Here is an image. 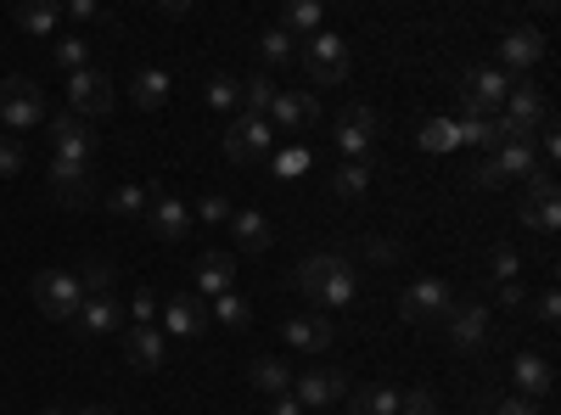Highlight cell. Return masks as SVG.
I'll use <instances>...</instances> for the list:
<instances>
[{
    "label": "cell",
    "instance_id": "1",
    "mask_svg": "<svg viewBox=\"0 0 561 415\" xmlns=\"http://www.w3.org/2000/svg\"><path fill=\"white\" fill-rule=\"evenodd\" d=\"M293 287H304V292H309L314 303H325V309H343V303H354V292H359V275H354V264H348L343 253H314V258L298 264Z\"/></svg>",
    "mask_w": 561,
    "mask_h": 415
},
{
    "label": "cell",
    "instance_id": "2",
    "mask_svg": "<svg viewBox=\"0 0 561 415\" xmlns=\"http://www.w3.org/2000/svg\"><path fill=\"white\" fill-rule=\"evenodd\" d=\"M494 124H500V141H511V135H539L550 124L545 90H534L528 79H517V84H511V96H505V107L494 113Z\"/></svg>",
    "mask_w": 561,
    "mask_h": 415
},
{
    "label": "cell",
    "instance_id": "3",
    "mask_svg": "<svg viewBox=\"0 0 561 415\" xmlns=\"http://www.w3.org/2000/svg\"><path fill=\"white\" fill-rule=\"evenodd\" d=\"M298 62H304V73H309L314 84H343V79H348V39L320 28V34H309V39H304Z\"/></svg>",
    "mask_w": 561,
    "mask_h": 415
},
{
    "label": "cell",
    "instance_id": "4",
    "mask_svg": "<svg viewBox=\"0 0 561 415\" xmlns=\"http://www.w3.org/2000/svg\"><path fill=\"white\" fill-rule=\"evenodd\" d=\"M270 147H275V129H270V118H253V113L230 118V129H225V158L237 163V169L264 163V158H270Z\"/></svg>",
    "mask_w": 561,
    "mask_h": 415
},
{
    "label": "cell",
    "instance_id": "5",
    "mask_svg": "<svg viewBox=\"0 0 561 415\" xmlns=\"http://www.w3.org/2000/svg\"><path fill=\"white\" fill-rule=\"evenodd\" d=\"M45 118H51V113H45V96H39L34 79L12 73L7 84H0V124H7V129H34Z\"/></svg>",
    "mask_w": 561,
    "mask_h": 415
},
{
    "label": "cell",
    "instance_id": "6",
    "mask_svg": "<svg viewBox=\"0 0 561 415\" xmlns=\"http://www.w3.org/2000/svg\"><path fill=\"white\" fill-rule=\"evenodd\" d=\"M449 309H455V292H449V281H438V275H421V281H410V292H404V303H399V314L410 320V326H438Z\"/></svg>",
    "mask_w": 561,
    "mask_h": 415
},
{
    "label": "cell",
    "instance_id": "7",
    "mask_svg": "<svg viewBox=\"0 0 561 415\" xmlns=\"http://www.w3.org/2000/svg\"><path fill=\"white\" fill-rule=\"evenodd\" d=\"M511 79L505 68H472L460 79V102H466V113H478V118H494L500 107H505V96H511Z\"/></svg>",
    "mask_w": 561,
    "mask_h": 415
},
{
    "label": "cell",
    "instance_id": "8",
    "mask_svg": "<svg viewBox=\"0 0 561 415\" xmlns=\"http://www.w3.org/2000/svg\"><path fill=\"white\" fill-rule=\"evenodd\" d=\"M34 303H39L45 320H73L79 303H84L79 275H73V269H45L39 281H34Z\"/></svg>",
    "mask_w": 561,
    "mask_h": 415
},
{
    "label": "cell",
    "instance_id": "9",
    "mask_svg": "<svg viewBox=\"0 0 561 415\" xmlns=\"http://www.w3.org/2000/svg\"><path fill=\"white\" fill-rule=\"evenodd\" d=\"M68 113L73 118H107L113 113V79L102 68L68 73Z\"/></svg>",
    "mask_w": 561,
    "mask_h": 415
},
{
    "label": "cell",
    "instance_id": "10",
    "mask_svg": "<svg viewBox=\"0 0 561 415\" xmlns=\"http://www.w3.org/2000/svg\"><path fill=\"white\" fill-rule=\"evenodd\" d=\"M270 129L280 135H304L320 124V102H314V90H275V102H270Z\"/></svg>",
    "mask_w": 561,
    "mask_h": 415
},
{
    "label": "cell",
    "instance_id": "11",
    "mask_svg": "<svg viewBox=\"0 0 561 415\" xmlns=\"http://www.w3.org/2000/svg\"><path fill=\"white\" fill-rule=\"evenodd\" d=\"M45 124H51V158H62V163H84V169H90V158H96V135L84 129V118L57 113V118H45Z\"/></svg>",
    "mask_w": 561,
    "mask_h": 415
},
{
    "label": "cell",
    "instance_id": "12",
    "mask_svg": "<svg viewBox=\"0 0 561 415\" xmlns=\"http://www.w3.org/2000/svg\"><path fill=\"white\" fill-rule=\"evenodd\" d=\"M523 224H534L539 237H550V230L561 224V197H556V180H550V169L528 180V197H523Z\"/></svg>",
    "mask_w": 561,
    "mask_h": 415
},
{
    "label": "cell",
    "instance_id": "13",
    "mask_svg": "<svg viewBox=\"0 0 561 415\" xmlns=\"http://www.w3.org/2000/svg\"><path fill=\"white\" fill-rule=\"evenodd\" d=\"M287 393H293L304 410H332V404L348 399V377H343V371H304Z\"/></svg>",
    "mask_w": 561,
    "mask_h": 415
},
{
    "label": "cell",
    "instance_id": "14",
    "mask_svg": "<svg viewBox=\"0 0 561 415\" xmlns=\"http://www.w3.org/2000/svg\"><path fill=\"white\" fill-rule=\"evenodd\" d=\"M51 197H57L62 208H90V203H96V180H90L84 163L51 158Z\"/></svg>",
    "mask_w": 561,
    "mask_h": 415
},
{
    "label": "cell",
    "instance_id": "15",
    "mask_svg": "<svg viewBox=\"0 0 561 415\" xmlns=\"http://www.w3.org/2000/svg\"><path fill=\"white\" fill-rule=\"evenodd\" d=\"M444 326H449V343H455L460 354H472V348H483V337H489V309H483V303H455V309L444 314Z\"/></svg>",
    "mask_w": 561,
    "mask_h": 415
},
{
    "label": "cell",
    "instance_id": "16",
    "mask_svg": "<svg viewBox=\"0 0 561 415\" xmlns=\"http://www.w3.org/2000/svg\"><path fill=\"white\" fill-rule=\"evenodd\" d=\"M370 141H377V113H370V107H343V118H337V147H343V158H365L370 152Z\"/></svg>",
    "mask_w": 561,
    "mask_h": 415
},
{
    "label": "cell",
    "instance_id": "17",
    "mask_svg": "<svg viewBox=\"0 0 561 415\" xmlns=\"http://www.w3.org/2000/svg\"><path fill=\"white\" fill-rule=\"evenodd\" d=\"M489 158L500 163V174H505V180H534V174H545V163H539V147H534V135H511V141H500Z\"/></svg>",
    "mask_w": 561,
    "mask_h": 415
},
{
    "label": "cell",
    "instance_id": "18",
    "mask_svg": "<svg viewBox=\"0 0 561 415\" xmlns=\"http://www.w3.org/2000/svg\"><path fill=\"white\" fill-rule=\"evenodd\" d=\"M208 303L203 298H192V292H180V298H169L163 303V326H169V337H203L208 332Z\"/></svg>",
    "mask_w": 561,
    "mask_h": 415
},
{
    "label": "cell",
    "instance_id": "19",
    "mask_svg": "<svg viewBox=\"0 0 561 415\" xmlns=\"http://www.w3.org/2000/svg\"><path fill=\"white\" fill-rule=\"evenodd\" d=\"M511 377H517V388H523V399H528V404L550 399V388H556V371H550V359H545V354H534V348L511 359Z\"/></svg>",
    "mask_w": 561,
    "mask_h": 415
},
{
    "label": "cell",
    "instance_id": "20",
    "mask_svg": "<svg viewBox=\"0 0 561 415\" xmlns=\"http://www.w3.org/2000/svg\"><path fill=\"white\" fill-rule=\"evenodd\" d=\"M73 326H79V337H113L124 326V309H118V298H84Z\"/></svg>",
    "mask_w": 561,
    "mask_h": 415
},
{
    "label": "cell",
    "instance_id": "21",
    "mask_svg": "<svg viewBox=\"0 0 561 415\" xmlns=\"http://www.w3.org/2000/svg\"><path fill=\"white\" fill-rule=\"evenodd\" d=\"M147 224H152V237H163V242H180L185 230H192V208H185L180 197H152L147 203Z\"/></svg>",
    "mask_w": 561,
    "mask_h": 415
},
{
    "label": "cell",
    "instance_id": "22",
    "mask_svg": "<svg viewBox=\"0 0 561 415\" xmlns=\"http://www.w3.org/2000/svg\"><path fill=\"white\" fill-rule=\"evenodd\" d=\"M124 359L135 365V371H158V365L169 359V337H163L158 326H135V332L124 337Z\"/></svg>",
    "mask_w": 561,
    "mask_h": 415
},
{
    "label": "cell",
    "instance_id": "23",
    "mask_svg": "<svg viewBox=\"0 0 561 415\" xmlns=\"http://www.w3.org/2000/svg\"><path fill=\"white\" fill-rule=\"evenodd\" d=\"M280 332H287V343L304 348V354H325V348H332V320H325V314H293Z\"/></svg>",
    "mask_w": 561,
    "mask_h": 415
},
{
    "label": "cell",
    "instance_id": "24",
    "mask_svg": "<svg viewBox=\"0 0 561 415\" xmlns=\"http://www.w3.org/2000/svg\"><path fill=\"white\" fill-rule=\"evenodd\" d=\"M230 287H237V258H230V253H203V264H197V292H203V298H225Z\"/></svg>",
    "mask_w": 561,
    "mask_h": 415
},
{
    "label": "cell",
    "instance_id": "25",
    "mask_svg": "<svg viewBox=\"0 0 561 415\" xmlns=\"http://www.w3.org/2000/svg\"><path fill=\"white\" fill-rule=\"evenodd\" d=\"M169 90H174L169 68H140V73L129 79V102L152 113V107H163V102H169Z\"/></svg>",
    "mask_w": 561,
    "mask_h": 415
},
{
    "label": "cell",
    "instance_id": "26",
    "mask_svg": "<svg viewBox=\"0 0 561 415\" xmlns=\"http://www.w3.org/2000/svg\"><path fill=\"white\" fill-rule=\"evenodd\" d=\"M545 57V39L534 34V28H511L505 39H500V62L505 68H534Z\"/></svg>",
    "mask_w": 561,
    "mask_h": 415
},
{
    "label": "cell",
    "instance_id": "27",
    "mask_svg": "<svg viewBox=\"0 0 561 415\" xmlns=\"http://www.w3.org/2000/svg\"><path fill=\"white\" fill-rule=\"evenodd\" d=\"M455 141L472 147V152H494L500 147V124L494 118H478V113H460L455 118Z\"/></svg>",
    "mask_w": 561,
    "mask_h": 415
},
{
    "label": "cell",
    "instance_id": "28",
    "mask_svg": "<svg viewBox=\"0 0 561 415\" xmlns=\"http://www.w3.org/2000/svg\"><path fill=\"white\" fill-rule=\"evenodd\" d=\"M399 399L404 393H393V388H348V415H399Z\"/></svg>",
    "mask_w": 561,
    "mask_h": 415
},
{
    "label": "cell",
    "instance_id": "29",
    "mask_svg": "<svg viewBox=\"0 0 561 415\" xmlns=\"http://www.w3.org/2000/svg\"><path fill=\"white\" fill-rule=\"evenodd\" d=\"M230 237H237L248 253H264L270 247V219L259 208H242V214H230Z\"/></svg>",
    "mask_w": 561,
    "mask_h": 415
},
{
    "label": "cell",
    "instance_id": "30",
    "mask_svg": "<svg viewBox=\"0 0 561 415\" xmlns=\"http://www.w3.org/2000/svg\"><path fill=\"white\" fill-rule=\"evenodd\" d=\"M208 314L219 320V326H230V332H242L248 320H253V303H248L242 292H225V298H214V303H208Z\"/></svg>",
    "mask_w": 561,
    "mask_h": 415
},
{
    "label": "cell",
    "instance_id": "31",
    "mask_svg": "<svg viewBox=\"0 0 561 415\" xmlns=\"http://www.w3.org/2000/svg\"><path fill=\"white\" fill-rule=\"evenodd\" d=\"M320 18H325V12L314 7V0H293V7L280 12V28H287L293 39H298V34L309 39V34H320Z\"/></svg>",
    "mask_w": 561,
    "mask_h": 415
},
{
    "label": "cell",
    "instance_id": "32",
    "mask_svg": "<svg viewBox=\"0 0 561 415\" xmlns=\"http://www.w3.org/2000/svg\"><path fill=\"white\" fill-rule=\"evenodd\" d=\"M253 388H264V393H287L293 388V371H287V359H253Z\"/></svg>",
    "mask_w": 561,
    "mask_h": 415
},
{
    "label": "cell",
    "instance_id": "33",
    "mask_svg": "<svg viewBox=\"0 0 561 415\" xmlns=\"http://www.w3.org/2000/svg\"><path fill=\"white\" fill-rule=\"evenodd\" d=\"M332 192H337L343 203H359V197L370 192V169H365V163H343V169L332 174Z\"/></svg>",
    "mask_w": 561,
    "mask_h": 415
},
{
    "label": "cell",
    "instance_id": "34",
    "mask_svg": "<svg viewBox=\"0 0 561 415\" xmlns=\"http://www.w3.org/2000/svg\"><path fill=\"white\" fill-rule=\"evenodd\" d=\"M51 57L62 73H79V68H90V45L79 34H62V39H51Z\"/></svg>",
    "mask_w": 561,
    "mask_h": 415
},
{
    "label": "cell",
    "instance_id": "35",
    "mask_svg": "<svg viewBox=\"0 0 561 415\" xmlns=\"http://www.w3.org/2000/svg\"><path fill=\"white\" fill-rule=\"evenodd\" d=\"M79 287H84V298H113V264L107 258H90L79 269Z\"/></svg>",
    "mask_w": 561,
    "mask_h": 415
},
{
    "label": "cell",
    "instance_id": "36",
    "mask_svg": "<svg viewBox=\"0 0 561 415\" xmlns=\"http://www.w3.org/2000/svg\"><path fill=\"white\" fill-rule=\"evenodd\" d=\"M147 203H152V192L135 186V180H124V186L113 192V214H124V219H147Z\"/></svg>",
    "mask_w": 561,
    "mask_h": 415
},
{
    "label": "cell",
    "instance_id": "37",
    "mask_svg": "<svg viewBox=\"0 0 561 415\" xmlns=\"http://www.w3.org/2000/svg\"><path fill=\"white\" fill-rule=\"evenodd\" d=\"M415 141H421V152H449V147H460V141H455V118H427Z\"/></svg>",
    "mask_w": 561,
    "mask_h": 415
},
{
    "label": "cell",
    "instance_id": "38",
    "mask_svg": "<svg viewBox=\"0 0 561 415\" xmlns=\"http://www.w3.org/2000/svg\"><path fill=\"white\" fill-rule=\"evenodd\" d=\"M517 269H523V258H517V247H511V242H494L489 247V281H517Z\"/></svg>",
    "mask_w": 561,
    "mask_h": 415
},
{
    "label": "cell",
    "instance_id": "39",
    "mask_svg": "<svg viewBox=\"0 0 561 415\" xmlns=\"http://www.w3.org/2000/svg\"><path fill=\"white\" fill-rule=\"evenodd\" d=\"M57 18H62V7H39V0H34V7H18V28L23 34H39V39L57 28Z\"/></svg>",
    "mask_w": 561,
    "mask_h": 415
},
{
    "label": "cell",
    "instance_id": "40",
    "mask_svg": "<svg viewBox=\"0 0 561 415\" xmlns=\"http://www.w3.org/2000/svg\"><path fill=\"white\" fill-rule=\"evenodd\" d=\"M270 102H275V84H270L264 73H253V79L242 84V113H253V118H264V113H270Z\"/></svg>",
    "mask_w": 561,
    "mask_h": 415
},
{
    "label": "cell",
    "instance_id": "41",
    "mask_svg": "<svg viewBox=\"0 0 561 415\" xmlns=\"http://www.w3.org/2000/svg\"><path fill=\"white\" fill-rule=\"evenodd\" d=\"M259 51H264V62H298V39H293L287 28H270V34L259 39Z\"/></svg>",
    "mask_w": 561,
    "mask_h": 415
},
{
    "label": "cell",
    "instance_id": "42",
    "mask_svg": "<svg viewBox=\"0 0 561 415\" xmlns=\"http://www.w3.org/2000/svg\"><path fill=\"white\" fill-rule=\"evenodd\" d=\"M23 141H18V135H0V180H18L23 174Z\"/></svg>",
    "mask_w": 561,
    "mask_h": 415
},
{
    "label": "cell",
    "instance_id": "43",
    "mask_svg": "<svg viewBox=\"0 0 561 415\" xmlns=\"http://www.w3.org/2000/svg\"><path fill=\"white\" fill-rule=\"evenodd\" d=\"M237 102H242V84H237V79H225V73L208 79V107L225 113V107H237Z\"/></svg>",
    "mask_w": 561,
    "mask_h": 415
},
{
    "label": "cell",
    "instance_id": "44",
    "mask_svg": "<svg viewBox=\"0 0 561 415\" xmlns=\"http://www.w3.org/2000/svg\"><path fill=\"white\" fill-rule=\"evenodd\" d=\"M466 180H472L478 192H500V186H505V174H500V163H494V158H478V169L466 174Z\"/></svg>",
    "mask_w": 561,
    "mask_h": 415
},
{
    "label": "cell",
    "instance_id": "45",
    "mask_svg": "<svg viewBox=\"0 0 561 415\" xmlns=\"http://www.w3.org/2000/svg\"><path fill=\"white\" fill-rule=\"evenodd\" d=\"M129 320H135V326H152V320H158V292L140 287V292L129 298Z\"/></svg>",
    "mask_w": 561,
    "mask_h": 415
},
{
    "label": "cell",
    "instance_id": "46",
    "mask_svg": "<svg viewBox=\"0 0 561 415\" xmlns=\"http://www.w3.org/2000/svg\"><path fill=\"white\" fill-rule=\"evenodd\" d=\"M309 163H314V158H309V147H298V141H293L287 152H280V158H275V174H304Z\"/></svg>",
    "mask_w": 561,
    "mask_h": 415
},
{
    "label": "cell",
    "instance_id": "47",
    "mask_svg": "<svg viewBox=\"0 0 561 415\" xmlns=\"http://www.w3.org/2000/svg\"><path fill=\"white\" fill-rule=\"evenodd\" d=\"M399 415H438V399L433 393H404L399 399Z\"/></svg>",
    "mask_w": 561,
    "mask_h": 415
},
{
    "label": "cell",
    "instance_id": "48",
    "mask_svg": "<svg viewBox=\"0 0 561 415\" xmlns=\"http://www.w3.org/2000/svg\"><path fill=\"white\" fill-rule=\"evenodd\" d=\"M197 214H203L208 224H230V203H225V197H203V203H197Z\"/></svg>",
    "mask_w": 561,
    "mask_h": 415
},
{
    "label": "cell",
    "instance_id": "49",
    "mask_svg": "<svg viewBox=\"0 0 561 415\" xmlns=\"http://www.w3.org/2000/svg\"><path fill=\"white\" fill-rule=\"evenodd\" d=\"M534 309H539V320H545V326H556V320H561V298H556V287H545Z\"/></svg>",
    "mask_w": 561,
    "mask_h": 415
},
{
    "label": "cell",
    "instance_id": "50",
    "mask_svg": "<svg viewBox=\"0 0 561 415\" xmlns=\"http://www.w3.org/2000/svg\"><path fill=\"white\" fill-rule=\"evenodd\" d=\"M489 415H539V404H528V399H494Z\"/></svg>",
    "mask_w": 561,
    "mask_h": 415
},
{
    "label": "cell",
    "instance_id": "51",
    "mask_svg": "<svg viewBox=\"0 0 561 415\" xmlns=\"http://www.w3.org/2000/svg\"><path fill=\"white\" fill-rule=\"evenodd\" d=\"M73 23H90V18H96V7H90V0H73V7H62Z\"/></svg>",
    "mask_w": 561,
    "mask_h": 415
},
{
    "label": "cell",
    "instance_id": "52",
    "mask_svg": "<svg viewBox=\"0 0 561 415\" xmlns=\"http://www.w3.org/2000/svg\"><path fill=\"white\" fill-rule=\"evenodd\" d=\"M523 298H528V292H523V287H517V281H505V287H500V303H505V309H517V303H523Z\"/></svg>",
    "mask_w": 561,
    "mask_h": 415
},
{
    "label": "cell",
    "instance_id": "53",
    "mask_svg": "<svg viewBox=\"0 0 561 415\" xmlns=\"http://www.w3.org/2000/svg\"><path fill=\"white\" fill-rule=\"evenodd\" d=\"M275 415H304V404L293 393H275Z\"/></svg>",
    "mask_w": 561,
    "mask_h": 415
},
{
    "label": "cell",
    "instance_id": "54",
    "mask_svg": "<svg viewBox=\"0 0 561 415\" xmlns=\"http://www.w3.org/2000/svg\"><path fill=\"white\" fill-rule=\"evenodd\" d=\"M185 12H192L185 0H163V7H158V18H185Z\"/></svg>",
    "mask_w": 561,
    "mask_h": 415
},
{
    "label": "cell",
    "instance_id": "55",
    "mask_svg": "<svg viewBox=\"0 0 561 415\" xmlns=\"http://www.w3.org/2000/svg\"><path fill=\"white\" fill-rule=\"evenodd\" d=\"M68 415H113L107 404H68Z\"/></svg>",
    "mask_w": 561,
    "mask_h": 415
},
{
    "label": "cell",
    "instance_id": "56",
    "mask_svg": "<svg viewBox=\"0 0 561 415\" xmlns=\"http://www.w3.org/2000/svg\"><path fill=\"white\" fill-rule=\"evenodd\" d=\"M39 415H68V404H45Z\"/></svg>",
    "mask_w": 561,
    "mask_h": 415
}]
</instances>
